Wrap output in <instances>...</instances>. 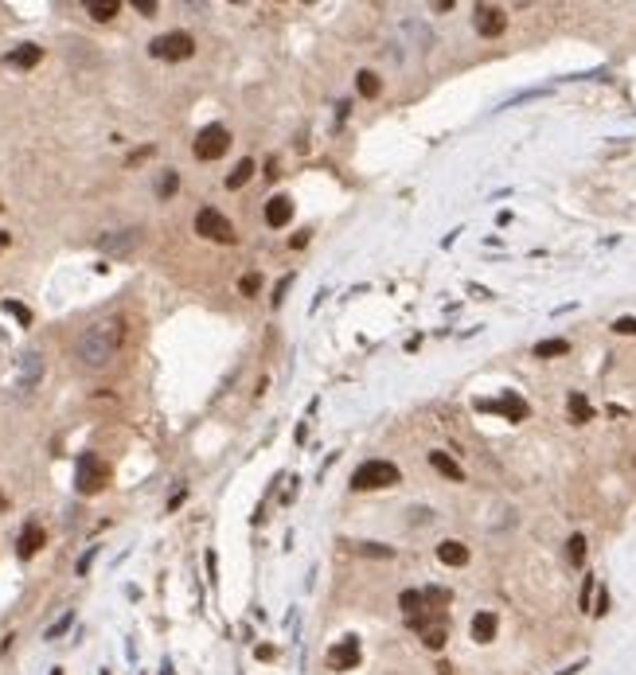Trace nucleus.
<instances>
[{
    "label": "nucleus",
    "instance_id": "obj_1",
    "mask_svg": "<svg viewBox=\"0 0 636 675\" xmlns=\"http://www.w3.org/2000/svg\"><path fill=\"white\" fill-rule=\"evenodd\" d=\"M121 340H125V320H121V316H102V320H94V324L78 336V348H74L78 351V363H83L86 371L109 367V363L118 359Z\"/></svg>",
    "mask_w": 636,
    "mask_h": 675
},
{
    "label": "nucleus",
    "instance_id": "obj_2",
    "mask_svg": "<svg viewBox=\"0 0 636 675\" xmlns=\"http://www.w3.org/2000/svg\"><path fill=\"white\" fill-rule=\"evenodd\" d=\"M109 484V465L98 453H83L78 465H74V488L83 496H98Z\"/></svg>",
    "mask_w": 636,
    "mask_h": 675
},
{
    "label": "nucleus",
    "instance_id": "obj_3",
    "mask_svg": "<svg viewBox=\"0 0 636 675\" xmlns=\"http://www.w3.org/2000/svg\"><path fill=\"white\" fill-rule=\"evenodd\" d=\"M391 484H398V469L391 465V461H363L360 469H355V476H351V488H367V492H375V488H391Z\"/></svg>",
    "mask_w": 636,
    "mask_h": 675
},
{
    "label": "nucleus",
    "instance_id": "obj_4",
    "mask_svg": "<svg viewBox=\"0 0 636 675\" xmlns=\"http://www.w3.org/2000/svg\"><path fill=\"white\" fill-rule=\"evenodd\" d=\"M43 351L39 348H28L20 359H16V395H32L39 386V379H43Z\"/></svg>",
    "mask_w": 636,
    "mask_h": 675
},
{
    "label": "nucleus",
    "instance_id": "obj_5",
    "mask_svg": "<svg viewBox=\"0 0 636 675\" xmlns=\"http://www.w3.org/2000/svg\"><path fill=\"white\" fill-rule=\"evenodd\" d=\"M149 51H153V59H192L195 51V39L188 36V32H168V36H156L153 43H149Z\"/></svg>",
    "mask_w": 636,
    "mask_h": 675
},
{
    "label": "nucleus",
    "instance_id": "obj_6",
    "mask_svg": "<svg viewBox=\"0 0 636 675\" xmlns=\"http://www.w3.org/2000/svg\"><path fill=\"white\" fill-rule=\"evenodd\" d=\"M195 234H204V239H211V242H234L239 234H234V227H230V219L227 215H219L215 207H204L199 215H195Z\"/></svg>",
    "mask_w": 636,
    "mask_h": 675
},
{
    "label": "nucleus",
    "instance_id": "obj_7",
    "mask_svg": "<svg viewBox=\"0 0 636 675\" xmlns=\"http://www.w3.org/2000/svg\"><path fill=\"white\" fill-rule=\"evenodd\" d=\"M227 148H230V133L223 129V125H207V129H199V137H195V157L199 160H219Z\"/></svg>",
    "mask_w": 636,
    "mask_h": 675
},
{
    "label": "nucleus",
    "instance_id": "obj_8",
    "mask_svg": "<svg viewBox=\"0 0 636 675\" xmlns=\"http://www.w3.org/2000/svg\"><path fill=\"white\" fill-rule=\"evenodd\" d=\"M144 239L141 227H125V230H113V234H106V239H98V250L102 254H113V258H121V254L137 250Z\"/></svg>",
    "mask_w": 636,
    "mask_h": 675
},
{
    "label": "nucleus",
    "instance_id": "obj_9",
    "mask_svg": "<svg viewBox=\"0 0 636 675\" xmlns=\"http://www.w3.org/2000/svg\"><path fill=\"white\" fill-rule=\"evenodd\" d=\"M360 660H363V652H360V640H355V637H344L340 644L328 648L332 672H351V667H360Z\"/></svg>",
    "mask_w": 636,
    "mask_h": 675
},
{
    "label": "nucleus",
    "instance_id": "obj_10",
    "mask_svg": "<svg viewBox=\"0 0 636 675\" xmlns=\"http://www.w3.org/2000/svg\"><path fill=\"white\" fill-rule=\"evenodd\" d=\"M472 24H476V32H481V36L496 39V36H504L507 16H504V8H496V4H476V12H472Z\"/></svg>",
    "mask_w": 636,
    "mask_h": 675
},
{
    "label": "nucleus",
    "instance_id": "obj_11",
    "mask_svg": "<svg viewBox=\"0 0 636 675\" xmlns=\"http://www.w3.org/2000/svg\"><path fill=\"white\" fill-rule=\"evenodd\" d=\"M476 406H481V410H500L507 422H523V418L531 414L527 402H523L516 390H504V395H500V402H476Z\"/></svg>",
    "mask_w": 636,
    "mask_h": 675
},
{
    "label": "nucleus",
    "instance_id": "obj_12",
    "mask_svg": "<svg viewBox=\"0 0 636 675\" xmlns=\"http://www.w3.org/2000/svg\"><path fill=\"white\" fill-rule=\"evenodd\" d=\"M43 527L39 523H28L24 531H20V543H16V555L20 558H32V555H39V546H43Z\"/></svg>",
    "mask_w": 636,
    "mask_h": 675
},
{
    "label": "nucleus",
    "instance_id": "obj_13",
    "mask_svg": "<svg viewBox=\"0 0 636 675\" xmlns=\"http://www.w3.org/2000/svg\"><path fill=\"white\" fill-rule=\"evenodd\" d=\"M410 625L421 632V640H426L430 652H437L445 644V637H449V632H445V621H430V617H426V621H410Z\"/></svg>",
    "mask_w": 636,
    "mask_h": 675
},
{
    "label": "nucleus",
    "instance_id": "obj_14",
    "mask_svg": "<svg viewBox=\"0 0 636 675\" xmlns=\"http://www.w3.org/2000/svg\"><path fill=\"white\" fill-rule=\"evenodd\" d=\"M289 219H293V199H289V195H274V199L265 203V223H270V227H285Z\"/></svg>",
    "mask_w": 636,
    "mask_h": 675
},
{
    "label": "nucleus",
    "instance_id": "obj_15",
    "mask_svg": "<svg viewBox=\"0 0 636 675\" xmlns=\"http://www.w3.org/2000/svg\"><path fill=\"white\" fill-rule=\"evenodd\" d=\"M39 59H43V47L36 43H20L16 51H8V67H20V71H32Z\"/></svg>",
    "mask_w": 636,
    "mask_h": 675
},
{
    "label": "nucleus",
    "instance_id": "obj_16",
    "mask_svg": "<svg viewBox=\"0 0 636 675\" xmlns=\"http://www.w3.org/2000/svg\"><path fill=\"white\" fill-rule=\"evenodd\" d=\"M496 628H500V621H496V613H488V609L472 617V640H476V644H488V640L496 637Z\"/></svg>",
    "mask_w": 636,
    "mask_h": 675
},
{
    "label": "nucleus",
    "instance_id": "obj_17",
    "mask_svg": "<svg viewBox=\"0 0 636 675\" xmlns=\"http://www.w3.org/2000/svg\"><path fill=\"white\" fill-rule=\"evenodd\" d=\"M437 558H441L445 566H465V562H468V546L457 543V539H445V543L437 546Z\"/></svg>",
    "mask_w": 636,
    "mask_h": 675
},
{
    "label": "nucleus",
    "instance_id": "obj_18",
    "mask_svg": "<svg viewBox=\"0 0 636 675\" xmlns=\"http://www.w3.org/2000/svg\"><path fill=\"white\" fill-rule=\"evenodd\" d=\"M398 605H402V613H406L410 621H421V609H430V605H426V593H418V590H406L398 597Z\"/></svg>",
    "mask_w": 636,
    "mask_h": 675
},
{
    "label": "nucleus",
    "instance_id": "obj_19",
    "mask_svg": "<svg viewBox=\"0 0 636 675\" xmlns=\"http://www.w3.org/2000/svg\"><path fill=\"white\" fill-rule=\"evenodd\" d=\"M430 465H433L437 472H441V476H449V480H465L461 465H457V461L449 457V453H430Z\"/></svg>",
    "mask_w": 636,
    "mask_h": 675
},
{
    "label": "nucleus",
    "instance_id": "obj_20",
    "mask_svg": "<svg viewBox=\"0 0 636 675\" xmlns=\"http://www.w3.org/2000/svg\"><path fill=\"white\" fill-rule=\"evenodd\" d=\"M566 406H570V418H574L578 425L593 422V406L586 402V395H570V398H566Z\"/></svg>",
    "mask_w": 636,
    "mask_h": 675
},
{
    "label": "nucleus",
    "instance_id": "obj_21",
    "mask_svg": "<svg viewBox=\"0 0 636 675\" xmlns=\"http://www.w3.org/2000/svg\"><path fill=\"white\" fill-rule=\"evenodd\" d=\"M355 90H360L363 98H379L383 82H379V74H375V71H360V74H355Z\"/></svg>",
    "mask_w": 636,
    "mask_h": 675
},
{
    "label": "nucleus",
    "instance_id": "obj_22",
    "mask_svg": "<svg viewBox=\"0 0 636 675\" xmlns=\"http://www.w3.org/2000/svg\"><path fill=\"white\" fill-rule=\"evenodd\" d=\"M250 176H254V160H239V168L227 176V188H230V192H239V188L250 180Z\"/></svg>",
    "mask_w": 636,
    "mask_h": 675
},
{
    "label": "nucleus",
    "instance_id": "obj_23",
    "mask_svg": "<svg viewBox=\"0 0 636 675\" xmlns=\"http://www.w3.org/2000/svg\"><path fill=\"white\" fill-rule=\"evenodd\" d=\"M570 351V344L566 340H542V344H535V355L539 359H551V355H566Z\"/></svg>",
    "mask_w": 636,
    "mask_h": 675
},
{
    "label": "nucleus",
    "instance_id": "obj_24",
    "mask_svg": "<svg viewBox=\"0 0 636 675\" xmlns=\"http://www.w3.org/2000/svg\"><path fill=\"white\" fill-rule=\"evenodd\" d=\"M86 12L94 16L98 24H106V20H113V16H118V0H109V4H98V0H94V4H86Z\"/></svg>",
    "mask_w": 636,
    "mask_h": 675
},
{
    "label": "nucleus",
    "instance_id": "obj_25",
    "mask_svg": "<svg viewBox=\"0 0 636 675\" xmlns=\"http://www.w3.org/2000/svg\"><path fill=\"white\" fill-rule=\"evenodd\" d=\"M566 555H570V562H574V566H582V562H586V539H582V535H570Z\"/></svg>",
    "mask_w": 636,
    "mask_h": 675
},
{
    "label": "nucleus",
    "instance_id": "obj_26",
    "mask_svg": "<svg viewBox=\"0 0 636 675\" xmlns=\"http://www.w3.org/2000/svg\"><path fill=\"white\" fill-rule=\"evenodd\" d=\"M176 188H180V176H176V172H164V176L156 180V195H160V199H168Z\"/></svg>",
    "mask_w": 636,
    "mask_h": 675
},
{
    "label": "nucleus",
    "instance_id": "obj_27",
    "mask_svg": "<svg viewBox=\"0 0 636 675\" xmlns=\"http://www.w3.org/2000/svg\"><path fill=\"white\" fill-rule=\"evenodd\" d=\"M360 555L363 558H395V551H391V546H383V543H363Z\"/></svg>",
    "mask_w": 636,
    "mask_h": 675
},
{
    "label": "nucleus",
    "instance_id": "obj_28",
    "mask_svg": "<svg viewBox=\"0 0 636 675\" xmlns=\"http://www.w3.org/2000/svg\"><path fill=\"white\" fill-rule=\"evenodd\" d=\"M4 313H12L16 320H20V324H32V313H28V309H24L20 301H4Z\"/></svg>",
    "mask_w": 636,
    "mask_h": 675
},
{
    "label": "nucleus",
    "instance_id": "obj_29",
    "mask_svg": "<svg viewBox=\"0 0 636 675\" xmlns=\"http://www.w3.org/2000/svg\"><path fill=\"white\" fill-rule=\"evenodd\" d=\"M71 621H74V613H63V617H59V621H55V625H51V628H47V640H55V637H63V632H67V628H71Z\"/></svg>",
    "mask_w": 636,
    "mask_h": 675
},
{
    "label": "nucleus",
    "instance_id": "obj_30",
    "mask_svg": "<svg viewBox=\"0 0 636 675\" xmlns=\"http://www.w3.org/2000/svg\"><path fill=\"white\" fill-rule=\"evenodd\" d=\"M613 332H621V336H636V320H633V316H617V320H613Z\"/></svg>",
    "mask_w": 636,
    "mask_h": 675
},
{
    "label": "nucleus",
    "instance_id": "obj_31",
    "mask_svg": "<svg viewBox=\"0 0 636 675\" xmlns=\"http://www.w3.org/2000/svg\"><path fill=\"white\" fill-rule=\"evenodd\" d=\"M258 285H262V278H258V274H246V278H242V285H239V289L246 293V297H254V293H258Z\"/></svg>",
    "mask_w": 636,
    "mask_h": 675
},
{
    "label": "nucleus",
    "instance_id": "obj_32",
    "mask_svg": "<svg viewBox=\"0 0 636 675\" xmlns=\"http://www.w3.org/2000/svg\"><path fill=\"white\" fill-rule=\"evenodd\" d=\"M94 555H98V546H90V551L83 555V562H78V574H86V570H90V562H94Z\"/></svg>",
    "mask_w": 636,
    "mask_h": 675
},
{
    "label": "nucleus",
    "instance_id": "obj_33",
    "mask_svg": "<svg viewBox=\"0 0 636 675\" xmlns=\"http://www.w3.org/2000/svg\"><path fill=\"white\" fill-rule=\"evenodd\" d=\"M133 4H137V12H144V16H153V12H156L153 0H133Z\"/></svg>",
    "mask_w": 636,
    "mask_h": 675
},
{
    "label": "nucleus",
    "instance_id": "obj_34",
    "mask_svg": "<svg viewBox=\"0 0 636 675\" xmlns=\"http://www.w3.org/2000/svg\"><path fill=\"white\" fill-rule=\"evenodd\" d=\"M589 593H593V578H586V586H582V609H589Z\"/></svg>",
    "mask_w": 636,
    "mask_h": 675
},
{
    "label": "nucleus",
    "instance_id": "obj_35",
    "mask_svg": "<svg viewBox=\"0 0 636 675\" xmlns=\"http://www.w3.org/2000/svg\"><path fill=\"white\" fill-rule=\"evenodd\" d=\"M8 239H12V234H0V250H4V246H8Z\"/></svg>",
    "mask_w": 636,
    "mask_h": 675
},
{
    "label": "nucleus",
    "instance_id": "obj_36",
    "mask_svg": "<svg viewBox=\"0 0 636 675\" xmlns=\"http://www.w3.org/2000/svg\"><path fill=\"white\" fill-rule=\"evenodd\" d=\"M0 507H4V496H0Z\"/></svg>",
    "mask_w": 636,
    "mask_h": 675
},
{
    "label": "nucleus",
    "instance_id": "obj_37",
    "mask_svg": "<svg viewBox=\"0 0 636 675\" xmlns=\"http://www.w3.org/2000/svg\"><path fill=\"white\" fill-rule=\"evenodd\" d=\"M51 675H59V672H51Z\"/></svg>",
    "mask_w": 636,
    "mask_h": 675
}]
</instances>
